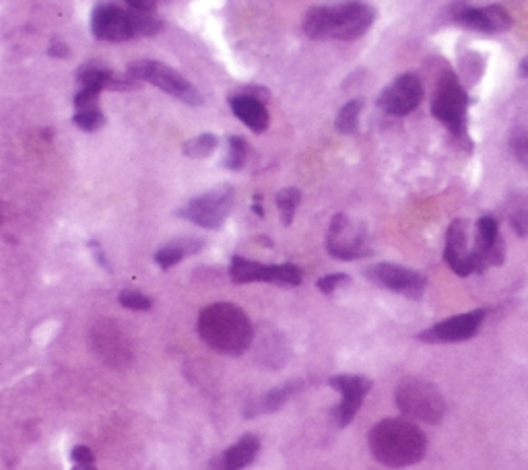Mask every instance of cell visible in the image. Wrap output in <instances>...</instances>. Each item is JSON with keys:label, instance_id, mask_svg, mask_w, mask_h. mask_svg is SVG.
Returning <instances> with one entry per match:
<instances>
[{"label": "cell", "instance_id": "cell-1", "mask_svg": "<svg viewBox=\"0 0 528 470\" xmlns=\"http://www.w3.org/2000/svg\"><path fill=\"white\" fill-rule=\"evenodd\" d=\"M376 21V9L359 0H345V3L320 5L304 15L302 29L310 40L326 42H353L361 38Z\"/></svg>", "mask_w": 528, "mask_h": 470}, {"label": "cell", "instance_id": "cell-2", "mask_svg": "<svg viewBox=\"0 0 528 470\" xmlns=\"http://www.w3.org/2000/svg\"><path fill=\"white\" fill-rule=\"evenodd\" d=\"M372 456L388 468H407L423 460L427 438L421 427L407 417H386L368 435Z\"/></svg>", "mask_w": 528, "mask_h": 470}, {"label": "cell", "instance_id": "cell-3", "mask_svg": "<svg viewBox=\"0 0 528 470\" xmlns=\"http://www.w3.org/2000/svg\"><path fill=\"white\" fill-rule=\"evenodd\" d=\"M198 337L209 349L236 357L252 347L254 324L236 304L217 301V304L203 308L198 316Z\"/></svg>", "mask_w": 528, "mask_h": 470}, {"label": "cell", "instance_id": "cell-4", "mask_svg": "<svg viewBox=\"0 0 528 470\" xmlns=\"http://www.w3.org/2000/svg\"><path fill=\"white\" fill-rule=\"evenodd\" d=\"M165 27L155 11H137L114 3H99L91 13V33L99 42H128L151 38Z\"/></svg>", "mask_w": 528, "mask_h": 470}, {"label": "cell", "instance_id": "cell-5", "mask_svg": "<svg viewBox=\"0 0 528 470\" xmlns=\"http://www.w3.org/2000/svg\"><path fill=\"white\" fill-rule=\"evenodd\" d=\"M394 402L399 411L419 423L438 425L446 415V398L436 384L417 376L403 378L394 388Z\"/></svg>", "mask_w": 528, "mask_h": 470}, {"label": "cell", "instance_id": "cell-6", "mask_svg": "<svg viewBox=\"0 0 528 470\" xmlns=\"http://www.w3.org/2000/svg\"><path fill=\"white\" fill-rule=\"evenodd\" d=\"M91 353L112 369H128L135 363V343L130 334L112 318H99L89 328Z\"/></svg>", "mask_w": 528, "mask_h": 470}, {"label": "cell", "instance_id": "cell-7", "mask_svg": "<svg viewBox=\"0 0 528 470\" xmlns=\"http://www.w3.org/2000/svg\"><path fill=\"white\" fill-rule=\"evenodd\" d=\"M126 73L132 79H137L139 83H149V85L159 87L161 91L180 99V102L188 106H201L205 102L201 91H198L188 79H184L178 71L170 69V66H165L161 62H155V60L130 62Z\"/></svg>", "mask_w": 528, "mask_h": 470}, {"label": "cell", "instance_id": "cell-8", "mask_svg": "<svg viewBox=\"0 0 528 470\" xmlns=\"http://www.w3.org/2000/svg\"><path fill=\"white\" fill-rule=\"evenodd\" d=\"M467 112L469 95L462 89L458 77L452 71H446L440 77L438 89L432 99V114L440 120L456 137H465L467 132Z\"/></svg>", "mask_w": 528, "mask_h": 470}, {"label": "cell", "instance_id": "cell-9", "mask_svg": "<svg viewBox=\"0 0 528 470\" xmlns=\"http://www.w3.org/2000/svg\"><path fill=\"white\" fill-rule=\"evenodd\" d=\"M326 250L337 260H359L372 254L368 229L345 213L333 217L326 233Z\"/></svg>", "mask_w": 528, "mask_h": 470}, {"label": "cell", "instance_id": "cell-10", "mask_svg": "<svg viewBox=\"0 0 528 470\" xmlns=\"http://www.w3.org/2000/svg\"><path fill=\"white\" fill-rule=\"evenodd\" d=\"M229 277L238 285L246 283H271L281 287H297L304 281L302 268L297 264H262L244 256L231 258Z\"/></svg>", "mask_w": 528, "mask_h": 470}, {"label": "cell", "instance_id": "cell-11", "mask_svg": "<svg viewBox=\"0 0 528 470\" xmlns=\"http://www.w3.org/2000/svg\"><path fill=\"white\" fill-rule=\"evenodd\" d=\"M231 209H234V190H231V186H217L192 198L178 211V217L203 229L215 231L225 225Z\"/></svg>", "mask_w": 528, "mask_h": 470}, {"label": "cell", "instance_id": "cell-12", "mask_svg": "<svg viewBox=\"0 0 528 470\" xmlns=\"http://www.w3.org/2000/svg\"><path fill=\"white\" fill-rule=\"evenodd\" d=\"M366 277L386 289V291H392V293H399L407 299H421L425 289H427V277L419 271H413V268H407V266H401V264H394V262H378V264H372L368 266L366 271Z\"/></svg>", "mask_w": 528, "mask_h": 470}, {"label": "cell", "instance_id": "cell-13", "mask_svg": "<svg viewBox=\"0 0 528 470\" xmlns=\"http://www.w3.org/2000/svg\"><path fill=\"white\" fill-rule=\"evenodd\" d=\"M485 320V310H473L467 314H458L452 318H446L432 328H427L417 334L421 343L429 345H454V343H465L471 341L475 334L481 330Z\"/></svg>", "mask_w": 528, "mask_h": 470}, {"label": "cell", "instance_id": "cell-14", "mask_svg": "<svg viewBox=\"0 0 528 470\" xmlns=\"http://www.w3.org/2000/svg\"><path fill=\"white\" fill-rule=\"evenodd\" d=\"M423 83L417 75L396 77L378 97V108L388 116H409L423 102Z\"/></svg>", "mask_w": 528, "mask_h": 470}, {"label": "cell", "instance_id": "cell-15", "mask_svg": "<svg viewBox=\"0 0 528 470\" xmlns=\"http://www.w3.org/2000/svg\"><path fill=\"white\" fill-rule=\"evenodd\" d=\"M475 273H485L489 266H502L506 260V244L500 225L493 217L485 215L477 221V238L471 246Z\"/></svg>", "mask_w": 528, "mask_h": 470}, {"label": "cell", "instance_id": "cell-16", "mask_svg": "<svg viewBox=\"0 0 528 470\" xmlns=\"http://www.w3.org/2000/svg\"><path fill=\"white\" fill-rule=\"evenodd\" d=\"M328 384L341 394V402L337 405L333 417L339 427H347L359 413L363 400L370 394L372 380L357 374H339L330 378Z\"/></svg>", "mask_w": 528, "mask_h": 470}, {"label": "cell", "instance_id": "cell-17", "mask_svg": "<svg viewBox=\"0 0 528 470\" xmlns=\"http://www.w3.org/2000/svg\"><path fill=\"white\" fill-rule=\"evenodd\" d=\"M444 260L458 277H469L475 273L473 256L469 246L467 221L456 219L450 223L446 231V246H444Z\"/></svg>", "mask_w": 528, "mask_h": 470}, {"label": "cell", "instance_id": "cell-18", "mask_svg": "<svg viewBox=\"0 0 528 470\" xmlns=\"http://www.w3.org/2000/svg\"><path fill=\"white\" fill-rule=\"evenodd\" d=\"M454 21L471 31L481 33H502L508 31L512 19L508 11L500 5H487V7H462L454 13Z\"/></svg>", "mask_w": 528, "mask_h": 470}, {"label": "cell", "instance_id": "cell-19", "mask_svg": "<svg viewBox=\"0 0 528 470\" xmlns=\"http://www.w3.org/2000/svg\"><path fill=\"white\" fill-rule=\"evenodd\" d=\"M77 81L81 83V87H89V89H97V91H104V89L135 91L141 87V83L137 79H132L128 73L120 75V73L108 69V66L102 62H85L77 71Z\"/></svg>", "mask_w": 528, "mask_h": 470}, {"label": "cell", "instance_id": "cell-20", "mask_svg": "<svg viewBox=\"0 0 528 470\" xmlns=\"http://www.w3.org/2000/svg\"><path fill=\"white\" fill-rule=\"evenodd\" d=\"M258 452L260 438L254 433H246L236 444H231L227 450L211 458L209 470H244L258 458Z\"/></svg>", "mask_w": 528, "mask_h": 470}, {"label": "cell", "instance_id": "cell-21", "mask_svg": "<svg viewBox=\"0 0 528 470\" xmlns=\"http://www.w3.org/2000/svg\"><path fill=\"white\" fill-rule=\"evenodd\" d=\"M229 108L238 120H242L254 132H264L269 128V122H271L269 110H267V106H264V102H260L258 97H254L246 91H242L238 95H231Z\"/></svg>", "mask_w": 528, "mask_h": 470}, {"label": "cell", "instance_id": "cell-22", "mask_svg": "<svg viewBox=\"0 0 528 470\" xmlns=\"http://www.w3.org/2000/svg\"><path fill=\"white\" fill-rule=\"evenodd\" d=\"M302 390V382H287L283 386L271 388L269 392H264L262 396H258L256 400H252L250 405L246 407V417H258V415H269L275 413L279 409H283L285 402L295 394Z\"/></svg>", "mask_w": 528, "mask_h": 470}, {"label": "cell", "instance_id": "cell-23", "mask_svg": "<svg viewBox=\"0 0 528 470\" xmlns=\"http://www.w3.org/2000/svg\"><path fill=\"white\" fill-rule=\"evenodd\" d=\"M203 248L205 242L201 238H178L155 252V264L163 268V271H170L172 266L180 264L186 256L198 254Z\"/></svg>", "mask_w": 528, "mask_h": 470}, {"label": "cell", "instance_id": "cell-24", "mask_svg": "<svg viewBox=\"0 0 528 470\" xmlns=\"http://www.w3.org/2000/svg\"><path fill=\"white\" fill-rule=\"evenodd\" d=\"M217 147H219V139L215 137V134L205 132V134H198V137L190 139L188 143H184L182 153L190 159H205L211 153H215Z\"/></svg>", "mask_w": 528, "mask_h": 470}, {"label": "cell", "instance_id": "cell-25", "mask_svg": "<svg viewBox=\"0 0 528 470\" xmlns=\"http://www.w3.org/2000/svg\"><path fill=\"white\" fill-rule=\"evenodd\" d=\"M275 203H277L283 225L289 227L293 223L297 207H300V203H302V192L297 188H285L275 196Z\"/></svg>", "mask_w": 528, "mask_h": 470}, {"label": "cell", "instance_id": "cell-26", "mask_svg": "<svg viewBox=\"0 0 528 470\" xmlns=\"http://www.w3.org/2000/svg\"><path fill=\"white\" fill-rule=\"evenodd\" d=\"M246 159H248V141L244 137H238V134L229 137L227 139V155H225L223 165L231 172H238L246 165Z\"/></svg>", "mask_w": 528, "mask_h": 470}, {"label": "cell", "instance_id": "cell-27", "mask_svg": "<svg viewBox=\"0 0 528 470\" xmlns=\"http://www.w3.org/2000/svg\"><path fill=\"white\" fill-rule=\"evenodd\" d=\"M361 110H363V102H361V99H351V102H347V104L339 110L337 120H335V128H337L339 132H343V134H353V132H357Z\"/></svg>", "mask_w": 528, "mask_h": 470}, {"label": "cell", "instance_id": "cell-28", "mask_svg": "<svg viewBox=\"0 0 528 470\" xmlns=\"http://www.w3.org/2000/svg\"><path fill=\"white\" fill-rule=\"evenodd\" d=\"M510 151L514 159L528 172V128H514L510 132Z\"/></svg>", "mask_w": 528, "mask_h": 470}, {"label": "cell", "instance_id": "cell-29", "mask_svg": "<svg viewBox=\"0 0 528 470\" xmlns=\"http://www.w3.org/2000/svg\"><path fill=\"white\" fill-rule=\"evenodd\" d=\"M118 301H120V306L126 308V310H132V312H149L153 308V301L141 293V291H122L118 295Z\"/></svg>", "mask_w": 528, "mask_h": 470}, {"label": "cell", "instance_id": "cell-30", "mask_svg": "<svg viewBox=\"0 0 528 470\" xmlns=\"http://www.w3.org/2000/svg\"><path fill=\"white\" fill-rule=\"evenodd\" d=\"M73 122L85 130V132H95L106 124V116L102 114V110H83V112H75Z\"/></svg>", "mask_w": 528, "mask_h": 470}, {"label": "cell", "instance_id": "cell-31", "mask_svg": "<svg viewBox=\"0 0 528 470\" xmlns=\"http://www.w3.org/2000/svg\"><path fill=\"white\" fill-rule=\"evenodd\" d=\"M99 93L97 89H89V87H81V91L75 95L73 104H75V112H83V110H97L99 108Z\"/></svg>", "mask_w": 528, "mask_h": 470}, {"label": "cell", "instance_id": "cell-32", "mask_svg": "<svg viewBox=\"0 0 528 470\" xmlns=\"http://www.w3.org/2000/svg\"><path fill=\"white\" fill-rule=\"evenodd\" d=\"M349 275L345 273H333V275H326L322 279H318V289L324 293V295H333L335 291H339L343 285H349Z\"/></svg>", "mask_w": 528, "mask_h": 470}, {"label": "cell", "instance_id": "cell-33", "mask_svg": "<svg viewBox=\"0 0 528 470\" xmlns=\"http://www.w3.org/2000/svg\"><path fill=\"white\" fill-rule=\"evenodd\" d=\"M510 225H512V229L518 238H528V205L512 211Z\"/></svg>", "mask_w": 528, "mask_h": 470}, {"label": "cell", "instance_id": "cell-34", "mask_svg": "<svg viewBox=\"0 0 528 470\" xmlns=\"http://www.w3.org/2000/svg\"><path fill=\"white\" fill-rule=\"evenodd\" d=\"M71 460L75 464H95V454L87 446H75L71 452Z\"/></svg>", "mask_w": 528, "mask_h": 470}, {"label": "cell", "instance_id": "cell-35", "mask_svg": "<svg viewBox=\"0 0 528 470\" xmlns=\"http://www.w3.org/2000/svg\"><path fill=\"white\" fill-rule=\"evenodd\" d=\"M126 7L137 11H155L159 5L168 3V0H124Z\"/></svg>", "mask_w": 528, "mask_h": 470}, {"label": "cell", "instance_id": "cell-36", "mask_svg": "<svg viewBox=\"0 0 528 470\" xmlns=\"http://www.w3.org/2000/svg\"><path fill=\"white\" fill-rule=\"evenodd\" d=\"M48 54H50L52 58H66V56L71 54V50H69V46H66L64 40H60V38H52V40H50V46H48Z\"/></svg>", "mask_w": 528, "mask_h": 470}, {"label": "cell", "instance_id": "cell-37", "mask_svg": "<svg viewBox=\"0 0 528 470\" xmlns=\"http://www.w3.org/2000/svg\"><path fill=\"white\" fill-rule=\"evenodd\" d=\"M89 248L93 250V254H95V260H97L99 264H102L104 268H110V264H108V258L104 256V250H102V246H99L97 242H89Z\"/></svg>", "mask_w": 528, "mask_h": 470}, {"label": "cell", "instance_id": "cell-38", "mask_svg": "<svg viewBox=\"0 0 528 470\" xmlns=\"http://www.w3.org/2000/svg\"><path fill=\"white\" fill-rule=\"evenodd\" d=\"M518 71H520V77H528V56H524V58L520 60Z\"/></svg>", "mask_w": 528, "mask_h": 470}, {"label": "cell", "instance_id": "cell-39", "mask_svg": "<svg viewBox=\"0 0 528 470\" xmlns=\"http://www.w3.org/2000/svg\"><path fill=\"white\" fill-rule=\"evenodd\" d=\"M73 470H97L95 464H75Z\"/></svg>", "mask_w": 528, "mask_h": 470}, {"label": "cell", "instance_id": "cell-40", "mask_svg": "<svg viewBox=\"0 0 528 470\" xmlns=\"http://www.w3.org/2000/svg\"><path fill=\"white\" fill-rule=\"evenodd\" d=\"M5 221V213H3V207H0V223Z\"/></svg>", "mask_w": 528, "mask_h": 470}]
</instances>
